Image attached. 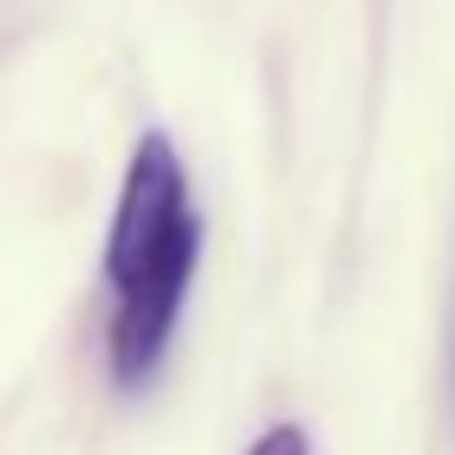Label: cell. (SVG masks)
Listing matches in <instances>:
<instances>
[{"instance_id": "7a4b0ae2", "label": "cell", "mask_w": 455, "mask_h": 455, "mask_svg": "<svg viewBox=\"0 0 455 455\" xmlns=\"http://www.w3.org/2000/svg\"><path fill=\"white\" fill-rule=\"evenodd\" d=\"M243 455H312V443H306V430H299V424H268Z\"/></svg>"}, {"instance_id": "6da1fadb", "label": "cell", "mask_w": 455, "mask_h": 455, "mask_svg": "<svg viewBox=\"0 0 455 455\" xmlns=\"http://www.w3.org/2000/svg\"><path fill=\"white\" fill-rule=\"evenodd\" d=\"M194 268L200 212L188 169L163 132H144L107 231V368L119 387H144L163 368L194 293Z\"/></svg>"}]
</instances>
